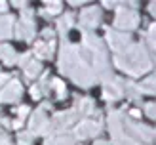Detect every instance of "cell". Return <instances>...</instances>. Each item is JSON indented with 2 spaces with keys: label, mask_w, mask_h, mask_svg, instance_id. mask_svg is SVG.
<instances>
[]
</instances>
